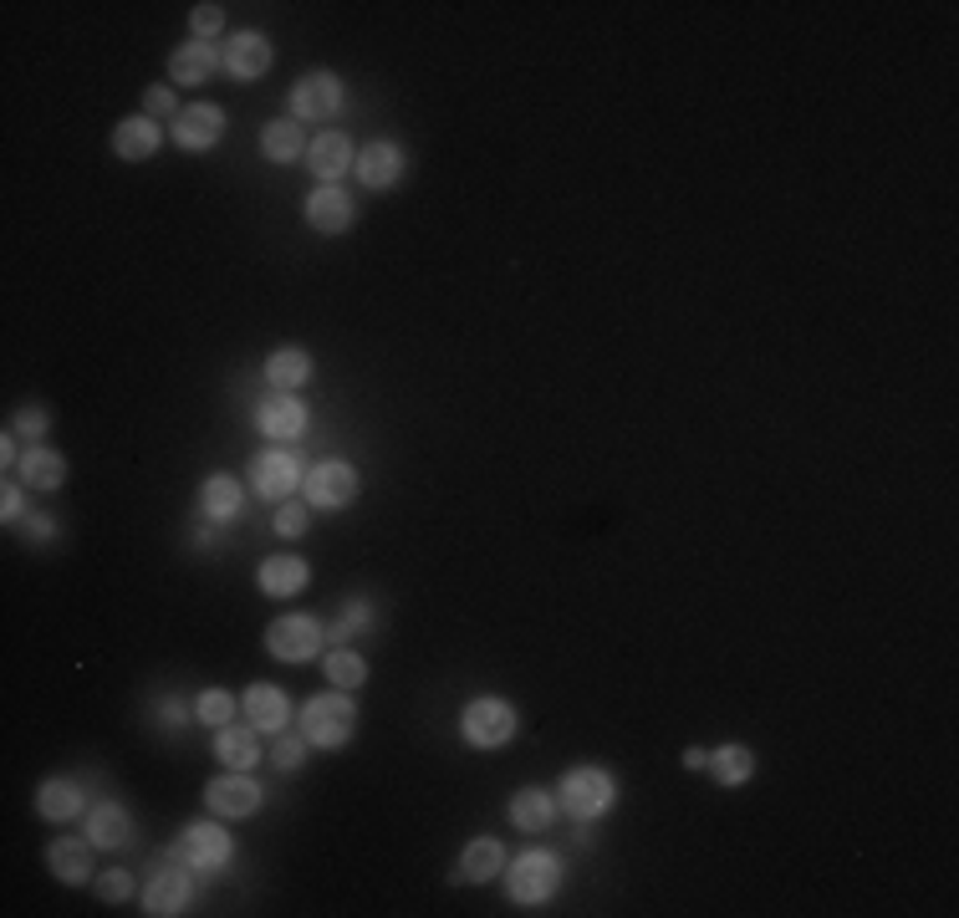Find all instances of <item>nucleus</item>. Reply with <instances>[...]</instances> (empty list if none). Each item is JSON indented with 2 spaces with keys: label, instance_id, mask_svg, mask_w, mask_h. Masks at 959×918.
I'll return each instance as SVG.
<instances>
[{
  "label": "nucleus",
  "instance_id": "18",
  "mask_svg": "<svg viewBox=\"0 0 959 918\" xmlns=\"http://www.w3.org/2000/svg\"><path fill=\"white\" fill-rule=\"evenodd\" d=\"M312 173L317 179H337V173H347L352 169V144H347L342 134H322L317 144H312Z\"/></svg>",
  "mask_w": 959,
  "mask_h": 918
},
{
  "label": "nucleus",
  "instance_id": "41",
  "mask_svg": "<svg viewBox=\"0 0 959 918\" xmlns=\"http://www.w3.org/2000/svg\"><path fill=\"white\" fill-rule=\"evenodd\" d=\"M15 429H21V434H41V429H46V413H41V409H27L21 419H15Z\"/></svg>",
  "mask_w": 959,
  "mask_h": 918
},
{
  "label": "nucleus",
  "instance_id": "8",
  "mask_svg": "<svg viewBox=\"0 0 959 918\" xmlns=\"http://www.w3.org/2000/svg\"><path fill=\"white\" fill-rule=\"evenodd\" d=\"M220 128H225V113L214 103H194V107H179V113H173V138H179V148H210L214 138H220Z\"/></svg>",
  "mask_w": 959,
  "mask_h": 918
},
{
  "label": "nucleus",
  "instance_id": "37",
  "mask_svg": "<svg viewBox=\"0 0 959 918\" xmlns=\"http://www.w3.org/2000/svg\"><path fill=\"white\" fill-rule=\"evenodd\" d=\"M128 888H134V883H128V873H107V878H97V893H103L107 904L128 898Z\"/></svg>",
  "mask_w": 959,
  "mask_h": 918
},
{
  "label": "nucleus",
  "instance_id": "17",
  "mask_svg": "<svg viewBox=\"0 0 959 918\" xmlns=\"http://www.w3.org/2000/svg\"><path fill=\"white\" fill-rule=\"evenodd\" d=\"M302 582H307L302 557H271L261 567V592H271V598H292V592H302Z\"/></svg>",
  "mask_w": 959,
  "mask_h": 918
},
{
  "label": "nucleus",
  "instance_id": "39",
  "mask_svg": "<svg viewBox=\"0 0 959 918\" xmlns=\"http://www.w3.org/2000/svg\"><path fill=\"white\" fill-rule=\"evenodd\" d=\"M302 746H307V740H296V735H286V740H281V746H276V766H286V771H296V766H302Z\"/></svg>",
  "mask_w": 959,
  "mask_h": 918
},
{
  "label": "nucleus",
  "instance_id": "29",
  "mask_svg": "<svg viewBox=\"0 0 959 918\" xmlns=\"http://www.w3.org/2000/svg\"><path fill=\"white\" fill-rule=\"evenodd\" d=\"M52 873L62 883H82L87 873H93V857H87L82 842H52Z\"/></svg>",
  "mask_w": 959,
  "mask_h": 918
},
{
  "label": "nucleus",
  "instance_id": "4",
  "mask_svg": "<svg viewBox=\"0 0 959 918\" xmlns=\"http://www.w3.org/2000/svg\"><path fill=\"white\" fill-rule=\"evenodd\" d=\"M561 806L572 816H602L608 806H613V781H608V771H592V766H582V771H572L567 781H561Z\"/></svg>",
  "mask_w": 959,
  "mask_h": 918
},
{
  "label": "nucleus",
  "instance_id": "43",
  "mask_svg": "<svg viewBox=\"0 0 959 918\" xmlns=\"http://www.w3.org/2000/svg\"><path fill=\"white\" fill-rule=\"evenodd\" d=\"M684 766H689V771H705V766H709V756H699V750H689V756H684Z\"/></svg>",
  "mask_w": 959,
  "mask_h": 918
},
{
  "label": "nucleus",
  "instance_id": "11",
  "mask_svg": "<svg viewBox=\"0 0 959 918\" xmlns=\"http://www.w3.org/2000/svg\"><path fill=\"white\" fill-rule=\"evenodd\" d=\"M296 479H302V469H296V454L286 450H271L255 460V490L266 495V500H286V495L296 490Z\"/></svg>",
  "mask_w": 959,
  "mask_h": 918
},
{
  "label": "nucleus",
  "instance_id": "38",
  "mask_svg": "<svg viewBox=\"0 0 959 918\" xmlns=\"http://www.w3.org/2000/svg\"><path fill=\"white\" fill-rule=\"evenodd\" d=\"M362 618H368V608H362V602H352V608H347L342 618H337V623H333V639H347V633H358V627H362Z\"/></svg>",
  "mask_w": 959,
  "mask_h": 918
},
{
  "label": "nucleus",
  "instance_id": "22",
  "mask_svg": "<svg viewBox=\"0 0 959 918\" xmlns=\"http://www.w3.org/2000/svg\"><path fill=\"white\" fill-rule=\"evenodd\" d=\"M15 469H21V479H27L31 490H56V485H62V475H67V469H62V460H56L52 450H27L21 460H15Z\"/></svg>",
  "mask_w": 959,
  "mask_h": 918
},
{
  "label": "nucleus",
  "instance_id": "27",
  "mask_svg": "<svg viewBox=\"0 0 959 918\" xmlns=\"http://www.w3.org/2000/svg\"><path fill=\"white\" fill-rule=\"evenodd\" d=\"M41 816H52V822H67V816L82 812V791L72 781H46L41 785V796H36Z\"/></svg>",
  "mask_w": 959,
  "mask_h": 918
},
{
  "label": "nucleus",
  "instance_id": "40",
  "mask_svg": "<svg viewBox=\"0 0 959 918\" xmlns=\"http://www.w3.org/2000/svg\"><path fill=\"white\" fill-rule=\"evenodd\" d=\"M144 107H148V118H159V113H169V107H173V97L164 93V87H148V93H144Z\"/></svg>",
  "mask_w": 959,
  "mask_h": 918
},
{
  "label": "nucleus",
  "instance_id": "36",
  "mask_svg": "<svg viewBox=\"0 0 959 918\" xmlns=\"http://www.w3.org/2000/svg\"><path fill=\"white\" fill-rule=\"evenodd\" d=\"M276 531L281 536H302V531H307V506H281L276 510Z\"/></svg>",
  "mask_w": 959,
  "mask_h": 918
},
{
  "label": "nucleus",
  "instance_id": "6",
  "mask_svg": "<svg viewBox=\"0 0 959 918\" xmlns=\"http://www.w3.org/2000/svg\"><path fill=\"white\" fill-rule=\"evenodd\" d=\"M173 857L185 867H200V873H214V867L230 863V837L220 826H185L179 842H173Z\"/></svg>",
  "mask_w": 959,
  "mask_h": 918
},
{
  "label": "nucleus",
  "instance_id": "30",
  "mask_svg": "<svg viewBox=\"0 0 959 918\" xmlns=\"http://www.w3.org/2000/svg\"><path fill=\"white\" fill-rule=\"evenodd\" d=\"M204 510H210L214 520H225L240 510V485L230 475H210L204 479Z\"/></svg>",
  "mask_w": 959,
  "mask_h": 918
},
{
  "label": "nucleus",
  "instance_id": "34",
  "mask_svg": "<svg viewBox=\"0 0 959 918\" xmlns=\"http://www.w3.org/2000/svg\"><path fill=\"white\" fill-rule=\"evenodd\" d=\"M194 715L210 719V725H230V719H235V699H230L225 689H204L200 705H194Z\"/></svg>",
  "mask_w": 959,
  "mask_h": 918
},
{
  "label": "nucleus",
  "instance_id": "42",
  "mask_svg": "<svg viewBox=\"0 0 959 918\" xmlns=\"http://www.w3.org/2000/svg\"><path fill=\"white\" fill-rule=\"evenodd\" d=\"M0 500H6V506H0V510H6V520L21 516V490H15V485H6V495H0Z\"/></svg>",
  "mask_w": 959,
  "mask_h": 918
},
{
  "label": "nucleus",
  "instance_id": "13",
  "mask_svg": "<svg viewBox=\"0 0 959 918\" xmlns=\"http://www.w3.org/2000/svg\"><path fill=\"white\" fill-rule=\"evenodd\" d=\"M255 424L266 429L271 440H296V434L307 429V409H302L296 399H286V393H281V399H266V403H261V413H255Z\"/></svg>",
  "mask_w": 959,
  "mask_h": 918
},
{
  "label": "nucleus",
  "instance_id": "14",
  "mask_svg": "<svg viewBox=\"0 0 959 918\" xmlns=\"http://www.w3.org/2000/svg\"><path fill=\"white\" fill-rule=\"evenodd\" d=\"M225 67L235 72V77H261V72L271 67V41L255 36V31H240V36L225 46Z\"/></svg>",
  "mask_w": 959,
  "mask_h": 918
},
{
  "label": "nucleus",
  "instance_id": "25",
  "mask_svg": "<svg viewBox=\"0 0 959 918\" xmlns=\"http://www.w3.org/2000/svg\"><path fill=\"white\" fill-rule=\"evenodd\" d=\"M113 144H118L123 159H148V154L159 148V123H154V118H128L118 128V138H113Z\"/></svg>",
  "mask_w": 959,
  "mask_h": 918
},
{
  "label": "nucleus",
  "instance_id": "28",
  "mask_svg": "<svg viewBox=\"0 0 959 918\" xmlns=\"http://www.w3.org/2000/svg\"><path fill=\"white\" fill-rule=\"evenodd\" d=\"M266 378L276 388H302L312 378V358H307V352H296V347H286V352H271Z\"/></svg>",
  "mask_w": 959,
  "mask_h": 918
},
{
  "label": "nucleus",
  "instance_id": "26",
  "mask_svg": "<svg viewBox=\"0 0 959 918\" xmlns=\"http://www.w3.org/2000/svg\"><path fill=\"white\" fill-rule=\"evenodd\" d=\"M551 796L547 791H520L516 801H510V822L520 826V832H541V826H551Z\"/></svg>",
  "mask_w": 959,
  "mask_h": 918
},
{
  "label": "nucleus",
  "instance_id": "19",
  "mask_svg": "<svg viewBox=\"0 0 959 918\" xmlns=\"http://www.w3.org/2000/svg\"><path fill=\"white\" fill-rule=\"evenodd\" d=\"M214 756L225 760L230 771H251L255 760H261V746H255V730H235V725H220Z\"/></svg>",
  "mask_w": 959,
  "mask_h": 918
},
{
  "label": "nucleus",
  "instance_id": "16",
  "mask_svg": "<svg viewBox=\"0 0 959 918\" xmlns=\"http://www.w3.org/2000/svg\"><path fill=\"white\" fill-rule=\"evenodd\" d=\"M307 220L317 230H327V235H337V230H347V220H352V200H347L342 189H317V194H312L307 200Z\"/></svg>",
  "mask_w": 959,
  "mask_h": 918
},
{
  "label": "nucleus",
  "instance_id": "3",
  "mask_svg": "<svg viewBox=\"0 0 959 918\" xmlns=\"http://www.w3.org/2000/svg\"><path fill=\"white\" fill-rule=\"evenodd\" d=\"M460 730H465L470 746L495 750V746H506L510 735H516V709H510L506 699H475V705H465Z\"/></svg>",
  "mask_w": 959,
  "mask_h": 918
},
{
  "label": "nucleus",
  "instance_id": "32",
  "mask_svg": "<svg viewBox=\"0 0 959 918\" xmlns=\"http://www.w3.org/2000/svg\"><path fill=\"white\" fill-rule=\"evenodd\" d=\"M93 842L97 847H118V842H128V816L118 812V806H93Z\"/></svg>",
  "mask_w": 959,
  "mask_h": 918
},
{
  "label": "nucleus",
  "instance_id": "35",
  "mask_svg": "<svg viewBox=\"0 0 959 918\" xmlns=\"http://www.w3.org/2000/svg\"><path fill=\"white\" fill-rule=\"evenodd\" d=\"M189 21H194V36H214V31L225 27V15H220V6H194V11H189Z\"/></svg>",
  "mask_w": 959,
  "mask_h": 918
},
{
  "label": "nucleus",
  "instance_id": "1",
  "mask_svg": "<svg viewBox=\"0 0 959 918\" xmlns=\"http://www.w3.org/2000/svg\"><path fill=\"white\" fill-rule=\"evenodd\" d=\"M358 725V709L347 705L342 694H317L307 709H302V735L322 750H337Z\"/></svg>",
  "mask_w": 959,
  "mask_h": 918
},
{
  "label": "nucleus",
  "instance_id": "7",
  "mask_svg": "<svg viewBox=\"0 0 959 918\" xmlns=\"http://www.w3.org/2000/svg\"><path fill=\"white\" fill-rule=\"evenodd\" d=\"M144 904H148V914H159V918L179 914V908L189 904V873H185V863H179V857H173V863H164V867H154Z\"/></svg>",
  "mask_w": 959,
  "mask_h": 918
},
{
  "label": "nucleus",
  "instance_id": "24",
  "mask_svg": "<svg viewBox=\"0 0 959 918\" xmlns=\"http://www.w3.org/2000/svg\"><path fill=\"white\" fill-rule=\"evenodd\" d=\"M500 863H506V852H500V842L479 837V842H470V847H465V863H460V878H470V883H485V878H495V873H500Z\"/></svg>",
  "mask_w": 959,
  "mask_h": 918
},
{
  "label": "nucleus",
  "instance_id": "12",
  "mask_svg": "<svg viewBox=\"0 0 959 918\" xmlns=\"http://www.w3.org/2000/svg\"><path fill=\"white\" fill-rule=\"evenodd\" d=\"M255 806H261V785H255L251 775H220V781L210 785V812H220V816H251Z\"/></svg>",
  "mask_w": 959,
  "mask_h": 918
},
{
  "label": "nucleus",
  "instance_id": "5",
  "mask_svg": "<svg viewBox=\"0 0 959 918\" xmlns=\"http://www.w3.org/2000/svg\"><path fill=\"white\" fill-rule=\"evenodd\" d=\"M322 639H327V633L317 627V618H281V623L266 633V648L276 653V658H286V664H307V658H317Z\"/></svg>",
  "mask_w": 959,
  "mask_h": 918
},
{
  "label": "nucleus",
  "instance_id": "20",
  "mask_svg": "<svg viewBox=\"0 0 959 918\" xmlns=\"http://www.w3.org/2000/svg\"><path fill=\"white\" fill-rule=\"evenodd\" d=\"M245 715H251V725H261V730H281V725H286V694H281L276 684H255V689L245 694Z\"/></svg>",
  "mask_w": 959,
  "mask_h": 918
},
{
  "label": "nucleus",
  "instance_id": "31",
  "mask_svg": "<svg viewBox=\"0 0 959 918\" xmlns=\"http://www.w3.org/2000/svg\"><path fill=\"white\" fill-rule=\"evenodd\" d=\"M709 766H715V775L725 785H740L750 771H756V760H750V750L746 746H725V750H715L709 756Z\"/></svg>",
  "mask_w": 959,
  "mask_h": 918
},
{
  "label": "nucleus",
  "instance_id": "33",
  "mask_svg": "<svg viewBox=\"0 0 959 918\" xmlns=\"http://www.w3.org/2000/svg\"><path fill=\"white\" fill-rule=\"evenodd\" d=\"M327 679L337 684V689H358L362 679H368V664H362L358 653H347V648H337L333 658H327Z\"/></svg>",
  "mask_w": 959,
  "mask_h": 918
},
{
  "label": "nucleus",
  "instance_id": "9",
  "mask_svg": "<svg viewBox=\"0 0 959 918\" xmlns=\"http://www.w3.org/2000/svg\"><path fill=\"white\" fill-rule=\"evenodd\" d=\"M337 103H342V87H337L333 72H312V77L296 82L292 93L296 118H327V113H337Z\"/></svg>",
  "mask_w": 959,
  "mask_h": 918
},
{
  "label": "nucleus",
  "instance_id": "2",
  "mask_svg": "<svg viewBox=\"0 0 959 918\" xmlns=\"http://www.w3.org/2000/svg\"><path fill=\"white\" fill-rule=\"evenodd\" d=\"M557 883H561V867L551 852H526L506 873V888L516 904H547L551 893H557Z\"/></svg>",
  "mask_w": 959,
  "mask_h": 918
},
{
  "label": "nucleus",
  "instance_id": "21",
  "mask_svg": "<svg viewBox=\"0 0 959 918\" xmlns=\"http://www.w3.org/2000/svg\"><path fill=\"white\" fill-rule=\"evenodd\" d=\"M214 72V52L204 46V41H189V46H179V52L169 56V77L185 82V87H194V82H204Z\"/></svg>",
  "mask_w": 959,
  "mask_h": 918
},
{
  "label": "nucleus",
  "instance_id": "23",
  "mask_svg": "<svg viewBox=\"0 0 959 918\" xmlns=\"http://www.w3.org/2000/svg\"><path fill=\"white\" fill-rule=\"evenodd\" d=\"M261 148H266V159L292 163L307 144H302V128H296L292 118H276V123H266V128H261Z\"/></svg>",
  "mask_w": 959,
  "mask_h": 918
},
{
  "label": "nucleus",
  "instance_id": "15",
  "mask_svg": "<svg viewBox=\"0 0 959 918\" xmlns=\"http://www.w3.org/2000/svg\"><path fill=\"white\" fill-rule=\"evenodd\" d=\"M358 173H362V184L368 189H388L403 173V154L393 144H368L358 154Z\"/></svg>",
  "mask_w": 959,
  "mask_h": 918
},
{
  "label": "nucleus",
  "instance_id": "10",
  "mask_svg": "<svg viewBox=\"0 0 959 918\" xmlns=\"http://www.w3.org/2000/svg\"><path fill=\"white\" fill-rule=\"evenodd\" d=\"M307 495H312V506L337 510V506H347V500L358 495V475H352L347 465H317L307 475Z\"/></svg>",
  "mask_w": 959,
  "mask_h": 918
}]
</instances>
